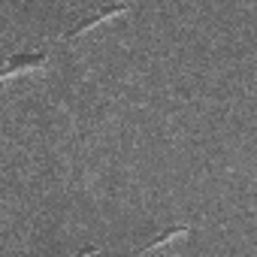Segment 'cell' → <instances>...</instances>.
I'll return each mask as SVG.
<instances>
[{"label": "cell", "instance_id": "1", "mask_svg": "<svg viewBox=\"0 0 257 257\" xmlns=\"http://www.w3.org/2000/svg\"><path fill=\"white\" fill-rule=\"evenodd\" d=\"M46 61H49L46 52H16L13 58H7L0 64V79H10L19 73H34V70L46 67Z\"/></svg>", "mask_w": 257, "mask_h": 257}, {"label": "cell", "instance_id": "4", "mask_svg": "<svg viewBox=\"0 0 257 257\" xmlns=\"http://www.w3.org/2000/svg\"><path fill=\"white\" fill-rule=\"evenodd\" d=\"M143 257H179V254H173V251H155V254H143Z\"/></svg>", "mask_w": 257, "mask_h": 257}, {"label": "cell", "instance_id": "2", "mask_svg": "<svg viewBox=\"0 0 257 257\" xmlns=\"http://www.w3.org/2000/svg\"><path fill=\"white\" fill-rule=\"evenodd\" d=\"M124 13H131V7H124V4H109V7H97L91 16H85L79 25H73L70 31H64L61 34V40H73V37H79V34H85V31H91V28H97L100 22H106V19H115V16H124Z\"/></svg>", "mask_w": 257, "mask_h": 257}, {"label": "cell", "instance_id": "3", "mask_svg": "<svg viewBox=\"0 0 257 257\" xmlns=\"http://www.w3.org/2000/svg\"><path fill=\"white\" fill-rule=\"evenodd\" d=\"M182 233H188V224H173V227H167L164 233H158V236H152L149 242H143V245L137 248V257H143V254H149V251H161V245H167L170 239H176V236H182Z\"/></svg>", "mask_w": 257, "mask_h": 257}]
</instances>
